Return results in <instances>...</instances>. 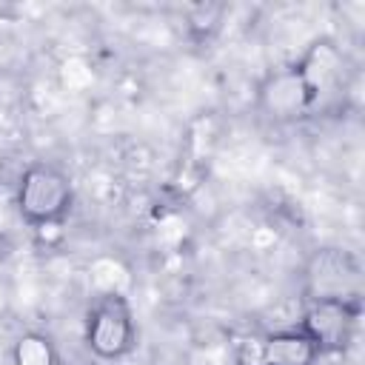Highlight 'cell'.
<instances>
[{"instance_id":"1","label":"cell","mask_w":365,"mask_h":365,"mask_svg":"<svg viewBox=\"0 0 365 365\" xmlns=\"http://www.w3.org/2000/svg\"><path fill=\"white\" fill-rule=\"evenodd\" d=\"M74 205V185L71 177L54 163H31L14 191V208L26 225L34 231L60 228Z\"/></svg>"},{"instance_id":"2","label":"cell","mask_w":365,"mask_h":365,"mask_svg":"<svg viewBox=\"0 0 365 365\" xmlns=\"http://www.w3.org/2000/svg\"><path fill=\"white\" fill-rule=\"evenodd\" d=\"M302 294L305 302H362V262L354 251L325 245L308 254L302 265Z\"/></svg>"},{"instance_id":"3","label":"cell","mask_w":365,"mask_h":365,"mask_svg":"<svg viewBox=\"0 0 365 365\" xmlns=\"http://www.w3.org/2000/svg\"><path fill=\"white\" fill-rule=\"evenodd\" d=\"M86 348L97 359H123L137 345V322L128 297H91L83 328Z\"/></svg>"},{"instance_id":"4","label":"cell","mask_w":365,"mask_h":365,"mask_svg":"<svg viewBox=\"0 0 365 365\" xmlns=\"http://www.w3.org/2000/svg\"><path fill=\"white\" fill-rule=\"evenodd\" d=\"M257 111L274 125H288L314 114V97L297 63L271 68L257 83Z\"/></svg>"},{"instance_id":"5","label":"cell","mask_w":365,"mask_h":365,"mask_svg":"<svg viewBox=\"0 0 365 365\" xmlns=\"http://www.w3.org/2000/svg\"><path fill=\"white\" fill-rule=\"evenodd\" d=\"M356 325H359V305L334 302V299L305 302L302 322H299V328L319 348V356H325V354H342L354 342Z\"/></svg>"},{"instance_id":"6","label":"cell","mask_w":365,"mask_h":365,"mask_svg":"<svg viewBox=\"0 0 365 365\" xmlns=\"http://www.w3.org/2000/svg\"><path fill=\"white\" fill-rule=\"evenodd\" d=\"M311 97H314V111L336 97L345 86V54L339 48L336 40L331 37H317L308 43V48L299 54V60H294Z\"/></svg>"},{"instance_id":"7","label":"cell","mask_w":365,"mask_h":365,"mask_svg":"<svg viewBox=\"0 0 365 365\" xmlns=\"http://www.w3.org/2000/svg\"><path fill=\"white\" fill-rule=\"evenodd\" d=\"M317 359L319 348L299 325L274 331L259 345V365H317Z\"/></svg>"},{"instance_id":"8","label":"cell","mask_w":365,"mask_h":365,"mask_svg":"<svg viewBox=\"0 0 365 365\" xmlns=\"http://www.w3.org/2000/svg\"><path fill=\"white\" fill-rule=\"evenodd\" d=\"M91 297H128L134 288L131 265L117 254H97L86 265Z\"/></svg>"},{"instance_id":"9","label":"cell","mask_w":365,"mask_h":365,"mask_svg":"<svg viewBox=\"0 0 365 365\" xmlns=\"http://www.w3.org/2000/svg\"><path fill=\"white\" fill-rule=\"evenodd\" d=\"M11 365H60V354L46 334L26 331L11 345Z\"/></svg>"},{"instance_id":"10","label":"cell","mask_w":365,"mask_h":365,"mask_svg":"<svg viewBox=\"0 0 365 365\" xmlns=\"http://www.w3.org/2000/svg\"><path fill=\"white\" fill-rule=\"evenodd\" d=\"M26 57V29L14 14H0V74Z\"/></svg>"}]
</instances>
